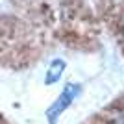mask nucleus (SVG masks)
Instances as JSON below:
<instances>
[{
    "instance_id": "1",
    "label": "nucleus",
    "mask_w": 124,
    "mask_h": 124,
    "mask_svg": "<svg viewBox=\"0 0 124 124\" xmlns=\"http://www.w3.org/2000/svg\"><path fill=\"white\" fill-rule=\"evenodd\" d=\"M80 93H82V85H78V83H69V85H65L63 93L57 96V100L52 104L50 108H48V111H46L48 122L56 124V120L59 119V115H61L63 111L78 98V94H80Z\"/></svg>"
},
{
    "instance_id": "2",
    "label": "nucleus",
    "mask_w": 124,
    "mask_h": 124,
    "mask_svg": "<svg viewBox=\"0 0 124 124\" xmlns=\"http://www.w3.org/2000/svg\"><path fill=\"white\" fill-rule=\"evenodd\" d=\"M109 124H124V108H115V109H111V115H109Z\"/></svg>"
},
{
    "instance_id": "3",
    "label": "nucleus",
    "mask_w": 124,
    "mask_h": 124,
    "mask_svg": "<svg viewBox=\"0 0 124 124\" xmlns=\"http://www.w3.org/2000/svg\"><path fill=\"white\" fill-rule=\"evenodd\" d=\"M65 69V63L59 61V65H57V69L52 67L50 70H48V76H46V83H52V82H57L59 80V76H61V70Z\"/></svg>"
}]
</instances>
